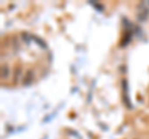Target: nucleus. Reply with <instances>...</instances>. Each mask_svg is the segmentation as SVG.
<instances>
[{
    "instance_id": "1",
    "label": "nucleus",
    "mask_w": 149,
    "mask_h": 139,
    "mask_svg": "<svg viewBox=\"0 0 149 139\" xmlns=\"http://www.w3.org/2000/svg\"><path fill=\"white\" fill-rule=\"evenodd\" d=\"M122 86H123V96H124V102L127 103L128 107H130V103H129V96H128V83L127 80H123L122 82Z\"/></svg>"
},
{
    "instance_id": "2",
    "label": "nucleus",
    "mask_w": 149,
    "mask_h": 139,
    "mask_svg": "<svg viewBox=\"0 0 149 139\" xmlns=\"http://www.w3.org/2000/svg\"><path fill=\"white\" fill-rule=\"evenodd\" d=\"M148 16H149V9H143V10H141L138 13V21H141V22H144L147 19H148Z\"/></svg>"
},
{
    "instance_id": "3",
    "label": "nucleus",
    "mask_w": 149,
    "mask_h": 139,
    "mask_svg": "<svg viewBox=\"0 0 149 139\" xmlns=\"http://www.w3.org/2000/svg\"><path fill=\"white\" fill-rule=\"evenodd\" d=\"M32 81H34V73H32V71H27L25 77H24V85L29 86L32 83Z\"/></svg>"
},
{
    "instance_id": "4",
    "label": "nucleus",
    "mask_w": 149,
    "mask_h": 139,
    "mask_svg": "<svg viewBox=\"0 0 149 139\" xmlns=\"http://www.w3.org/2000/svg\"><path fill=\"white\" fill-rule=\"evenodd\" d=\"M9 77V67L8 66H3L1 67V78L3 80H6Z\"/></svg>"
},
{
    "instance_id": "5",
    "label": "nucleus",
    "mask_w": 149,
    "mask_h": 139,
    "mask_svg": "<svg viewBox=\"0 0 149 139\" xmlns=\"http://www.w3.org/2000/svg\"><path fill=\"white\" fill-rule=\"evenodd\" d=\"M34 40L36 41V44H39V45L41 46V47H46V45H45V44H42V42H41V40H40L39 38H34Z\"/></svg>"
}]
</instances>
